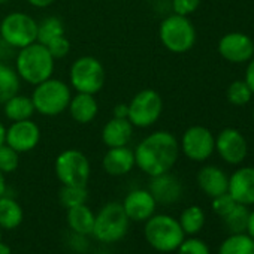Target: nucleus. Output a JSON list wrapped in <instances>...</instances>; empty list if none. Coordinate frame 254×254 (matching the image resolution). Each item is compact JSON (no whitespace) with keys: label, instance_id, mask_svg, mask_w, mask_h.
Returning <instances> with one entry per match:
<instances>
[{"label":"nucleus","instance_id":"nucleus-1","mask_svg":"<svg viewBox=\"0 0 254 254\" xmlns=\"http://www.w3.org/2000/svg\"><path fill=\"white\" fill-rule=\"evenodd\" d=\"M135 165L150 177L169 172L178 160L180 142L166 132L159 130L145 136L135 148Z\"/></svg>","mask_w":254,"mask_h":254},{"label":"nucleus","instance_id":"nucleus-2","mask_svg":"<svg viewBox=\"0 0 254 254\" xmlns=\"http://www.w3.org/2000/svg\"><path fill=\"white\" fill-rule=\"evenodd\" d=\"M54 57L45 45L33 42L20 50L15 60V70L21 79L32 85H38L51 78L54 72Z\"/></svg>","mask_w":254,"mask_h":254},{"label":"nucleus","instance_id":"nucleus-3","mask_svg":"<svg viewBox=\"0 0 254 254\" xmlns=\"http://www.w3.org/2000/svg\"><path fill=\"white\" fill-rule=\"evenodd\" d=\"M144 232L148 244L154 250L162 253H171L178 250L186 236L180 226V221L165 214L150 217L145 223Z\"/></svg>","mask_w":254,"mask_h":254},{"label":"nucleus","instance_id":"nucleus-4","mask_svg":"<svg viewBox=\"0 0 254 254\" xmlns=\"http://www.w3.org/2000/svg\"><path fill=\"white\" fill-rule=\"evenodd\" d=\"M70 99V87L66 82L54 78H48L38 84L32 94L35 111L45 117H56L66 111Z\"/></svg>","mask_w":254,"mask_h":254},{"label":"nucleus","instance_id":"nucleus-5","mask_svg":"<svg viewBox=\"0 0 254 254\" xmlns=\"http://www.w3.org/2000/svg\"><path fill=\"white\" fill-rule=\"evenodd\" d=\"M159 38L168 51L174 54H184L194 47L196 30L187 17L174 14L160 23Z\"/></svg>","mask_w":254,"mask_h":254},{"label":"nucleus","instance_id":"nucleus-6","mask_svg":"<svg viewBox=\"0 0 254 254\" xmlns=\"http://www.w3.org/2000/svg\"><path fill=\"white\" fill-rule=\"evenodd\" d=\"M129 217L118 202L106 203L94 217L93 236L105 244H112L123 239L129 230Z\"/></svg>","mask_w":254,"mask_h":254},{"label":"nucleus","instance_id":"nucleus-7","mask_svg":"<svg viewBox=\"0 0 254 254\" xmlns=\"http://www.w3.org/2000/svg\"><path fill=\"white\" fill-rule=\"evenodd\" d=\"M2 41L12 48H24L38 42V23L24 12H12L0 24Z\"/></svg>","mask_w":254,"mask_h":254},{"label":"nucleus","instance_id":"nucleus-8","mask_svg":"<svg viewBox=\"0 0 254 254\" xmlns=\"http://www.w3.org/2000/svg\"><path fill=\"white\" fill-rule=\"evenodd\" d=\"M105 84L103 64L91 56L79 57L70 66V85L78 93L96 94Z\"/></svg>","mask_w":254,"mask_h":254},{"label":"nucleus","instance_id":"nucleus-9","mask_svg":"<svg viewBox=\"0 0 254 254\" xmlns=\"http://www.w3.org/2000/svg\"><path fill=\"white\" fill-rule=\"evenodd\" d=\"M90 162L78 150H64L56 159V175L63 186H87Z\"/></svg>","mask_w":254,"mask_h":254},{"label":"nucleus","instance_id":"nucleus-10","mask_svg":"<svg viewBox=\"0 0 254 254\" xmlns=\"http://www.w3.org/2000/svg\"><path fill=\"white\" fill-rule=\"evenodd\" d=\"M129 106V120L133 127H150L162 115L163 100L156 90L147 88L133 96Z\"/></svg>","mask_w":254,"mask_h":254},{"label":"nucleus","instance_id":"nucleus-11","mask_svg":"<svg viewBox=\"0 0 254 254\" xmlns=\"http://www.w3.org/2000/svg\"><path fill=\"white\" fill-rule=\"evenodd\" d=\"M184 156L193 162L208 160L215 150V138L203 126H191L184 132L180 144Z\"/></svg>","mask_w":254,"mask_h":254},{"label":"nucleus","instance_id":"nucleus-12","mask_svg":"<svg viewBox=\"0 0 254 254\" xmlns=\"http://www.w3.org/2000/svg\"><path fill=\"white\" fill-rule=\"evenodd\" d=\"M39 141L41 129L30 118L23 121H14L9 126V129H6L5 144H8L17 153H29L35 150Z\"/></svg>","mask_w":254,"mask_h":254},{"label":"nucleus","instance_id":"nucleus-13","mask_svg":"<svg viewBox=\"0 0 254 254\" xmlns=\"http://www.w3.org/2000/svg\"><path fill=\"white\" fill-rule=\"evenodd\" d=\"M215 150L226 163L239 165L245 160L248 154V144L239 130L233 129V127H227L215 138Z\"/></svg>","mask_w":254,"mask_h":254},{"label":"nucleus","instance_id":"nucleus-14","mask_svg":"<svg viewBox=\"0 0 254 254\" xmlns=\"http://www.w3.org/2000/svg\"><path fill=\"white\" fill-rule=\"evenodd\" d=\"M218 54L230 63H247L254 56V42L245 33L232 32L218 41Z\"/></svg>","mask_w":254,"mask_h":254},{"label":"nucleus","instance_id":"nucleus-15","mask_svg":"<svg viewBox=\"0 0 254 254\" xmlns=\"http://www.w3.org/2000/svg\"><path fill=\"white\" fill-rule=\"evenodd\" d=\"M129 220L133 221H147L150 217L154 215L157 202L150 193V190H133L126 196L124 202L121 203Z\"/></svg>","mask_w":254,"mask_h":254},{"label":"nucleus","instance_id":"nucleus-16","mask_svg":"<svg viewBox=\"0 0 254 254\" xmlns=\"http://www.w3.org/2000/svg\"><path fill=\"white\" fill-rule=\"evenodd\" d=\"M227 193L241 205H254V168L245 166L236 169L229 177Z\"/></svg>","mask_w":254,"mask_h":254},{"label":"nucleus","instance_id":"nucleus-17","mask_svg":"<svg viewBox=\"0 0 254 254\" xmlns=\"http://www.w3.org/2000/svg\"><path fill=\"white\" fill-rule=\"evenodd\" d=\"M150 193L157 203L171 205L180 200L183 194V186L175 175L166 172L157 177H151Z\"/></svg>","mask_w":254,"mask_h":254},{"label":"nucleus","instance_id":"nucleus-18","mask_svg":"<svg viewBox=\"0 0 254 254\" xmlns=\"http://www.w3.org/2000/svg\"><path fill=\"white\" fill-rule=\"evenodd\" d=\"M103 169L112 177H121L129 174L135 165V153L129 147H114L108 148L103 157Z\"/></svg>","mask_w":254,"mask_h":254},{"label":"nucleus","instance_id":"nucleus-19","mask_svg":"<svg viewBox=\"0 0 254 254\" xmlns=\"http://www.w3.org/2000/svg\"><path fill=\"white\" fill-rule=\"evenodd\" d=\"M133 138V124L127 118H112L102 130V141L108 148L126 147Z\"/></svg>","mask_w":254,"mask_h":254},{"label":"nucleus","instance_id":"nucleus-20","mask_svg":"<svg viewBox=\"0 0 254 254\" xmlns=\"http://www.w3.org/2000/svg\"><path fill=\"white\" fill-rule=\"evenodd\" d=\"M197 184L206 196L217 197L223 193H227L229 177L218 166L208 165L197 172Z\"/></svg>","mask_w":254,"mask_h":254},{"label":"nucleus","instance_id":"nucleus-21","mask_svg":"<svg viewBox=\"0 0 254 254\" xmlns=\"http://www.w3.org/2000/svg\"><path fill=\"white\" fill-rule=\"evenodd\" d=\"M67 109L76 123L88 124L96 118V115L99 112V105H97L94 94L78 93L76 96H73L70 99Z\"/></svg>","mask_w":254,"mask_h":254},{"label":"nucleus","instance_id":"nucleus-22","mask_svg":"<svg viewBox=\"0 0 254 254\" xmlns=\"http://www.w3.org/2000/svg\"><path fill=\"white\" fill-rule=\"evenodd\" d=\"M94 214L84 203L67 209V224L78 235H91L94 227Z\"/></svg>","mask_w":254,"mask_h":254},{"label":"nucleus","instance_id":"nucleus-23","mask_svg":"<svg viewBox=\"0 0 254 254\" xmlns=\"http://www.w3.org/2000/svg\"><path fill=\"white\" fill-rule=\"evenodd\" d=\"M3 105H5V109H3L5 115L12 123L29 120L35 114V105L32 102V97H27V96L15 94L14 97L6 100Z\"/></svg>","mask_w":254,"mask_h":254},{"label":"nucleus","instance_id":"nucleus-24","mask_svg":"<svg viewBox=\"0 0 254 254\" xmlns=\"http://www.w3.org/2000/svg\"><path fill=\"white\" fill-rule=\"evenodd\" d=\"M23 221V208L8 196L0 197V229H15Z\"/></svg>","mask_w":254,"mask_h":254},{"label":"nucleus","instance_id":"nucleus-25","mask_svg":"<svg viewBox=\"0 0 254 254\" xmlns=\"http://www.w3.org/2000/svg\"><path fill=\"white\" fill-rule=\"evenodd\" d=\"M218 254H254V239L245 232L232 233L221 242Z\"/></svg>","mask_w":254,"mask_h":254},{"label":"nucleus","instance_id":"nucleus-26","mask_svg":"<svg viewBox=\"0 0 254 254\" xmlns=\"http://www.w3.org/2000/svg\"><path fill=\"white\" fill-rule=\"evenodd\" d=\"M20 91V76L17 70L0 63V103H5Z\"/></svg>","mask_w":254,"mask_h":254},{"label":"nucleus","instance_id":"nucleus-27","mask_svg":"<svg viewBox=\"0 0 254 254\" xmlns=\"http://www.w3.org/2000/svg\"><path fill=\"white\" fill-rule=\"evenodd\" d=\"M178 221L186 235H196L202 230L205 224V212L200 206L191 205L181 212Z\"/></svg>","mask_w":254,"mask_h":254},{"label":"nucleus","instance_id":"nucleus-28","mask_svg":"<svg viewBox=\"0 0 254 254\" xmlns=\"http://www.w3.org/2000/svg\"><path fill=\"white\" fill-rule=\"evenodd\" d=\"M87 197H88V193H87L85 186H63L59 193L60 203L66 209H70L78 205H84Z\"/></svg>","mask_w":254,"mask_h":254},{"label":"nucleus","instance_id":"nucleus-29","mask_svg":"<svg viewBox=\"0 0 254 254\" xmlns=\"http://www.w3.org/2000/svg\"><path fill=\"white\" fill-rule=\"evenodd\" d=\"M62 35H64V27L62 20L57 17H48L38 24V42L42 45H47L50 41Z\"/></svg>","mask_w":254,"mask_h":254},{"label":"nucleus","instance_id":"nucleus-30","mask_svg":"<svg viewBox=\"0 0 254 254\" xmlns=\"http://www.w3.org/2000/svg\"><path fill=\"white\" fill-rule=\"evenodd\" d=\"M250 211L245 205L236 203L235 208L223 218L230 233H244L247 230Z\"/></svg>","mask_w":254,"mask_h":254},{"label":"nucleus","instance_id":"nucleus-31","mask_svg":"<svg viewBox=\"0 0 254 254\" xmlns=\"http://www.w3.org/2000/svg\"><path fill=\"white\" fill-rule=\"evenodd\" d=\"M253 91L245 81H233L227 88V100L235 106H244L251 100Z\"/></svg>","mask_w":254,"mask_h":254},{"label":"nucleus","instance_id":"nucleus-32","mask_svg":"<svg viewBox=\"0 0 254 254\" xmlns=\"http://www.w3.org/2000/svg\"><path fill=\"white\" fill-rule=\"evenodd\" d=\"M20 153H17L14 148H11L8 144L0 145V171L3 174H11L18 168L20 163Z\"/></svg>","mask_w":254,"mask_h":254},{"label":"nucleus","instance_id":"nucleus-33","mask_svg":"<svg viewBox=\"0 0 254 254\" xmlns=\"http://www.w3.org/2000/svg\"><path fill=\"white\" fill-rule=\"evenodd\" d=\"M45 47H47V50L50 51V54L54 57V60L66 57V56L69 54V51H70V42H69V39H67L64 35L54 38V39L50 41Z\"/></svg>","mask_w":254,"mask_h":254},{"label":"nucleus","instance_id":"nucleus-34","mask_svg":"<svg viewBox=\"0 0 254 254\" xmlns=\"http://www.w3.org/2000/svg\"><path fill=\"white\" fill-rule=\"evenodd\" d=\"M178 254H211L208 245L197 238H189L178 247Z\"/></svg>","mask_w":254,"mask_h":254},{"label":"nucleus","instance_id":"nucleus-35","mask_svg":"<svg viewBox=\"0 0 254 254\" xmlns=\"http://www.w3.org/2000/svg\"><path fill=\"white\" fill-rule=\"evenodd\" d=\"M235 205H236V202L229 193H223L217 197H212V209L221 218H224L235 208Z\"/></svg>","mask_w":254,"mask_h":254},{"label":"nucleus","instance_id":"nucleus-36","mask_svg":"<svg viewBox=\"0 0 254 254\" xmlns=\"http://www.w3.org/2000/svg\"><path fill=\"white\" fill-rule=\"evenodd\" d=\"M200 0H172V8L174 12L178 15H190L199 8Z\"/></svg>","mask_w":254,"mask_h":254},{"label":"nucleus","instance_id":"nucleus-37","mask_svg":"<svg viewBox=\"0 0 254 254\" xmlns=\"http://www.w3.org/2000/svg\"><path fill=\"white\" fill-rule=\"evenodd\" d=\"M244 81L248 84L250 90H251L253 94H254V56H253V59L248 62L247 72H245V79H244Z\"/></svg>","mask_w":254,"mask_h":254},{"label":"nucleus","instance_id":"nucleus-38","mask_svg":"<svg viewBox=\"0 0 254 254\" xmlns=\"http://www.w3.org/2000/svg\"><path fill=\"white\" fill-rule=\"evenodd\" d=\"M127 115H129V106H127V105L118 103L114 108V117L115 118H127Z\"/></svg>","mask_w":254,"mask_h":254},{"label":"nucleus","instance_id":"nucleus-39","mask_svg":"<svg viewBox=\"0 0 254 254\" xmlns=\"http://www.w3.org/2000/svg\"><path fill=\"white\" fill-rule=\"evenodd\" d=\"M27 2L32 5V6H35V8H41V9H44V8H48V6H51L56 0H27Z\"/></svg>","mask_w":254,"mask_h":254},{"label":"nucleus","instance_id":"nucleus-40","mask_svg":"<svg viewBox=\"0 0 254 254\" xmlns=\"http://www.w3.org/2000/svg\"><path fill=\"white\" fill-rule=\"evenodd\" d=\"M245 232L254 239V211H251L250 215H248V223H247V230Z\"/></svg>","mask_w":254,"mask_h":254},{"label":"nucleus","instance_id":"nucleus-41","mask_svg":"<svg viewBox=\"0 0 254 254\" xmlns=\"http://www.w3.org/2000/svg\"><path fill=\"white\" fill-rule=\"evenodd\" d=\"M6 191V181H5V174L0 171V197L5 196Z\"/></svg>","mask_w":254,"mask_h":254},{"label":"nucleus","instance_id":"nucleus-42","mask_svg":"<svg viewBox=\"0 0 254 254\" xmlns=\"http://www.w3.org/2000/svg\"><path fill=\"white\" fill-rule=\"evenodd\" d=\"M5 136H6V129H5V126L2 124V121H0V145L5 144Z\"/></svg>","mask_w":254,"mask_h":254},{"label":"nucleus","instance_id":"nucleus-43","mask_svg":"<svg viewBox=\"0 0 254 254\" xmlns=\"http://www.w3.org/2000/svg\"><path fill=\"white\" fill-rule=\"evenodd\" d=\"M0 254H11L9 245H6V244H3V242H0Z\"/></svg>","mask_w":254,"mask_h":254},{"label":"nucleus","instance_id":"nucleus-44","mask_svg":"<svg viewBox=\"0 0 254 254\" xmlns=\"http://www.w3.org/2000/svg\"><path fill=\"white\" fill-rule=\"evenodd\" d=\"M8 2H11V0H0V5H5V3H8Z\"/></svg>","mask_w":254,"mask_h":254},{"label":"nucleus","instance_id":"nucleus-45","mask_svg":"<svg viewBox=\"0 0 254 254\" xmlns=\"http://www.w3.org/2000/svg\"><path fill=\"white\" fill-rule=\"evenodd\" d=\"M0 242H2V229H0Z\"/></svg>","mask_w":254,"mask_h":254},{"label":"nucleus","instance_id":"nucleus-46","mask_svg":"<svg viewBox=\"0 0 254 254\" xmlns=\"http://www.w3.org/2000/svg\"><path fill=\"white\" fill-rule=\"evenodd\" d=\"M253 123H254V108H253Z\"/></svg>","mask_w":254,"mask_h":254}]
</instances>
